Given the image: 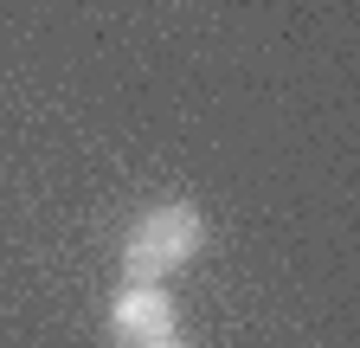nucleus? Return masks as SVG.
I'll return each instance as SVG.
<instances>
[{
	"label": "nucleus",
	"mask_w": 360,
	"mask_h": 348,
	"mask_svg": "<svg viewBox=\"0 0 360 348\" xmlns=\"http://www.w3.org/2000/svg\"><path fill=\"white\" fill-rule=\"evenodd\" d=\"M161 348H180V342H161Z\"/></svg>",
	"instance_id": "3"
},
{
	"label": "nucleus",
	"mask_w": 360,
	"mask_h": 348,
	"mask_svg": "<svg viewBox=\"0 0 360 348\" xmlns=\"http://www.w3.org/2000/svg\"><path fill=\"white\" fill-rule=\"evenodd\" d=\"M200 245H206V213L200 206H187V200L148 206L122 239V284H161L180 265H193Z\"/></svg>",
	"instance_id": "1"
},
{
	"label": "nucleus",
	"mask_w": 360,
	"mask_h": 348,
	"mask_svg": "<svg viewBox=\"0 0 360 348\" xmlns=\"http://www.w3.org/2000/svg\"><path fill=\"white\" fill-rule=\"evenodd\" d=\"M110 342L116 348H161L174 342V303L161 284H122L110 297Z\"/></svg>",
	"instance_id": "2"
}]
</instances>
